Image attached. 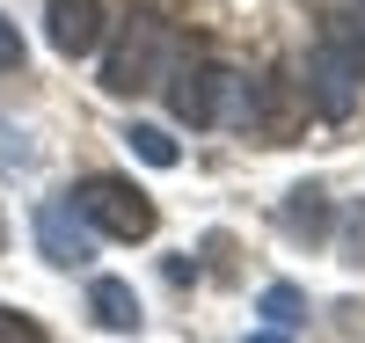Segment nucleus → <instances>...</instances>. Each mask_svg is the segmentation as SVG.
I'll use <instances>...</instances> for the list:
<instances>
[{
	"instance_id": "5",
	"label": "nucleus",
	"mask_w": 365,
	"mask_h": 343,
	"mask_svg": "<svg viewBox=\"0 0 365 343\" xmlns=\"http://www.w3.org/2000/svg\"><path fill=\"white\" fill-rule=\"evenodd\" d=\"M110 29V0H51L44 8V37L58 58H88Z\"/></svg>"
},
{
	"instance_id": "10",
	"label": "nucleus",
	"mask_w": 365,
	"mask_h": 343,
	"mask_svg": "<svg viewBox=\"0 0 365 343\" xmlns=\"http://www.w3.org/2000/svg\"><path fill=\"white\" fill-rule=\"evenodd\" d=\"M263 322H270V329H299V322H307V292L285 285V277H278V285H263Z\"/></svg>"
},
{
	"instance_id": "15",
	"label": "nucleus",
	"mask_w": 365,
	"mask_h": 343,
	"mask_svg": "<svg viewBox=\"0 0 365 343\" xmlns=\"http://www.w3.org/2000/svg\"><path fill=\"white\" fill-rule=\"evenodd\" d=\"M249 343H292V329H263V336H249Z\"/></svg>"
},
{
	"instance_id": "13",
	"label": "nucleus",
	"mask_w": 365,
	"mask_h": 343,
	"mask_svg": "<svg viewBox=\"0 0 365 343\" xmlns=\"http://www.w3.org/2000/svg\"><path fill=\"white\" fill-rule=\"evenodd\" d=\"M0 343H51L29 314H15V307H0Z\"/></svg>"
},
{
	"instance_id": "6",
	"label": "nucleus",
	"mask_w": 365,
	"mask_h": 343,
	"mask_svg": "<svg viewBox=\"0 0 365 343\" xmlns=\"http://www.w3.org/2000/svg\"><path fill=\"white\" fill-rule=\"evenodd\" d=\"M37 248H44V263H58V270H81L88 256H96V241H88V220L73 212V198L37 205Z\"/></svg>"
},
{
	"instance_id": "7",
	"label": "nucleus",
	"mask_w": 365,
	"mask_h": 343,
	"mask_svg": "<svg viewBox=\"0 0 365 343\" xmlns=\"http://www.w3.org/2000/svg\"><path fill=\"white\" fill-rule=\"evenodd\" d=\"M234 88H241V81H234L227 66H190V73H175L168 96H175V117H182V124H220Z\"/></svg>"
},
{
	"instance_id": "14",
	"label": "nucleus",
	"mask_w": 365,
	"mask_h": 343,
	"mask_svg": "<svg viewBox=\"0 0 365 343\" xmlns=\"http://www.w3.org/2000/svg\"><path fill=\"white\" fill-rule=\"evenodd\" d=\"M22 66V37H15V22L0 15V73H15Z\"/></svg>"
},
{
	"instance_id": "8",
	"label": "nucleus",
	"mask_w": 365,
	"mask_h": 343,
	"mask_svg": "<svg viewBox=\"0 0 365 343\" xmlns=\"http://www.w3.org/2000/svg\"><path fill=\"white\" fill-rule=\"evenodd\" d=\"M88 314H96L103 329H117V336H132L146 314H139V292L125 285V277H96V285H88Z\"/></svg>"
},
{
	"instance_id": "1",
	"label": "nucleus",
	"mask_w": 365,
	"mask_h": 343,
	"mask_svg": "<svg viewBox=\"0 0 365 343\" xmlns=\"http://www.w3.org/2000/svg\"><path fill=\"white\" fill-rule=\"evenodd\" d=\"M73 212L96 234H110V241H146L161 227V212H154V198L139 190V183H125V175H81V190H73Z\"/></svg>"
},
{
	"instance_id": "4",
	"label": "nucleus",
	"mask_w": 365,
	"mask_h": 343,
	"mask_svg": "<svg viewBox=\"0 0 365 343\" xmlns=\"http://www.w3.org/2000/svg\"><path fill=\"white\" fill-rule=\"evenodd\" d=\"M358 51L344 44V37H322V51L307 58V103L322 110V117H351L358 110Z\"/></svg>"
},
{
	"instance_id": "2",
	"label": "nucleus",
	"mask_w": 365,
	"mask_h": 343,
	"mask_svg": "<svg viewBox=\"0 0 365 343\" xmlns=\"http://www.w3.org/2000/svg\"><path fill=\"white\" fill-rule=\"evenodd\" d=\"M175 58V37L154 22V15H139L132 22V37L110 51V66H103V88L110 96H139V88H161V66Z\"/></svg>"
},
{
	"instance_id": "9",
	"label": "nucleus",
	"mask_w": 365,
	"mask_h": 343,
	"mask_svg": "<svg viewBox=\"0 0 365 343\" xmlns=\"http://www.w3.org/2000/svg\"><path fill=\"white\" fill-rule=\"evenodd\" d=\"M278 220H285V234H299V241H322V234H329V205H322V190H314V183H299V190L285 198V212H278Z\"/></svg>"
},
{
	"instance_id": "3",
	"label": "nucleus",
	"mask_w": 365,
	"mask_h": 343,
	"mask_svg": "<svg viewBox=\"0 0 365 343\" xmlns=\"http://www.w3.org/2000/svg\"><path fill=\"white\" fill-rule=\"evenodd\" d=\"M241 124L263 139V146H285L299 139V124H307V88L270 73V81H249V103H241Z\"/></svg>"
},
{
	"instance_id": "11",
	"label": "nucleus",
	"mask_w": 365,
	"mask_h": 343,
	"mask_svg": "<svg viewBox=\"0 0 365 343\" xmlns=\"http://www.w3.org/2000/svg\"><path fill=\"white\" fill-rule=\"evenodd\" d=\"M125 146L139 153L146 168H175V161H182V146H175V139L161 132V124H132V132H125Z\"/></svg>"
},
{
	"instance_id": "12",
	"label": "nucleus",
	"mask_w": 365,
	"mask_h": 343,
	"mask_svg": "<svg viewBox=\"0 0 365 343\" xmlns=\"http://www.w3.org/2000/svg\"><path fill=\"white\" fill-rule=\"evenodd\" d=\"M336 256H344V263H365V205H351V220H344V234H336Z\"/></svg>"
}]
</instances>
